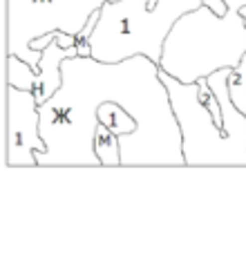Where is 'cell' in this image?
Segmentation results:
<instances>
[{
  "label": "cell",
  "mask_w": 246,
  "mask_h": 255,
  "mask_svg": "<svg viewBox=\"0 0 246 255\" xmlns=\"http://www.w3.org/2000/svg\"><path fill=\"white\" fill-rule=\"evenodd\" d=\"M94 150H97L101 166H123L121 161V145H119V134L112 132L108 126L99 124L97 136H94Z\"/></svg>",
  "instance_id": "9c48e42d"
},
{
  "label": "cell",
  "mask_w": 246,
  "mask_h": 255,
  "mask_svg": "<svg viewBox=\"0 0 246 255\" xmlns=\"http://www.w3.org/2000/svg\"><path fill=\"white\" fill-rule=\"evenodd\" d=\"M240 11H242V16H246V4H244V7H242V9H240Z\"/></svg>",
  "instance_id": "4fadbf2b"
},
{
  "label": "cell",
  "mask_w": 246,
  "mask_h": 255,
  "mask_svg": "<svg viewBox=\"0 0 246 255\" xmlns=\"http://www.w3.org/2000/svg\"><path fill=\"white\" fill-rule=\"evenodd\" d=\"M72 56H81L79 47H76V45L63 47V45L56 43V38L43 49V56H40V61H38L40 72H38V76H36L34 88H31L38 106L47 101V99L63 85V61H65V58H72Z\"/></svg>",
  "instance_id": "52a82bcc"
},
{
  "label": "cell",
  "mask_w": 246,
  "mask_h": 255,
  "mask_svg": "<svg viewBox=\"0 0 246 255\" xmlns=\"http://www.w3.org/2000/svg\"><path fill=\"white\" fill-rule=\"evenodd\" d=\"M229 7H233V9H242L244 4H246V0H224Z\"/></svg>",
  "instance_id": "7c38bea8"
},
{
  "label": "cell",
  "mask_w": 246,
  "mask_h": 255,
  "mask_svg": "<svg viewBox=\"0 0 246 255\" xmlns=\"http://www.w3.org/2000/svg\"><path fill=\"white\" fill-rule=\"evenodd\" d=\"M99 124L108 126L117 134H127L136 130V119L115 101H103L99 106Z\"/></svg>",
  "instance_id": "ba28073f"
},
{
  "label": "cell",
  "mask_w": 246,
  "mask_h": 255,
  "mask_svg": "<svg viewBox=\"0 0 246 255\" xmlns=\"http://www.w3.org/2000/svg\"><path fill=\"white\" fill-rule=\"evenodd\" d=\"M38 72L40 70H36L25 58L7 54V85H13V88H18V90H29L31 92Z\"/></svg>",
  "instance_id": "30bf717a"
},
{
  "label": "cell",
  "mask_w": 246,
  "mask_h": 255,
  "mask_svg": "<svg viewBox=\"0 0 246 255\" xmlns=\"http://www.w3.org/2000/svg\"><path fill=\"white\" fill-rule=\"evenodd\" d=\"M103 101L119 103L136 119L134 132L119 134L123 166H186L181 128L159 63L143 54L115 63L94 56L63 61V85L38 106L47 145L36 152L38 166H101L94 136Z\"/></svg>",
  "instance_id": "6da1fadb"
},
{
  "label": "cell",
  "mask_w": 246,
  "mask_h": 255,
  "mask_svg": "<svg viewBox=\"0 0 246 255\" xmlns=\"http://www.w3.org/2000/svg\"><path fill=\"white\" fill-rule=\"evenodd\" d=\"M181 128L186 166H246V141L229 134L208 79L181 83L159 67Z\"/></svg>",
  "instance_id": "277c9868"
},
{
  "label": "cell",
  "mask_w": 246,
  "mask_h": 255,
  "mask_svg": "<svg viewBox=\"0 0 246 255\" xmlns=\"http://www.w3.org/2000/svg\"><path fill=\"white\" fill-rule=\"evenodd\" d=\"M108 0H4V52L40 70L43 52L31 43L47 34L76 36Z\"/></svg>",
  "instance_id": "5b68a950"
},
{
  "label": "cell",
  "mask_w": 246,
  "mask_h": 255,
  "mask_svg": "<svg viewBox=\"0 0 246 255\" xmlns=\"http://www.w3.org/2000/svg\"><path fill=\"white\" fill-rule=\"evenodd\" d=\"M119 0L99 9V20L92 31V56L99 61H123L143 54L161 61L163 40L184 13L202 7L204 0Z\"/></svg>",
  "instance_id": "3957f363"
},
{
  "label": "cell",
  "mask_w": 246,
  "mask_h": 255,
  "mask_svg": "<svg viewBox=\"0 0 246 255\" xmlns=\"http://www.w3.org/2000/svg\"><path fill=\"white\" fill-rule=\"evenodd\" d=\"M47 145L40 134V112L34 92L7 85V166H38L36 152Z\"/></svg>",
  "instance_id": "8992f818"
},
{
  "label": "cell",
  "mask_w": 246,
  "mask_h": 255,
  "mask_svg": "<svg viewBox=\"0 0 246 255\" xmlns=\"http://www.w3.org/2000/svg\"><path fill=\"white\" fill-rule=\"evenodd\" d=\"M229 90H231V97H233L235 106L242 112H246V52H244L242 61H240V65L231 70Z\"/></svg>",
  "instance_id": "8fae6325"
},
{
  "label": "cell",
  "mask_w": 246,
  "mask_h": 255,
  "mask_svg": "<svg viewBox=\"0 0 246 255\" xmlns=\"http://www.w3.org/2000/svg\"><path fill=\"white\" fill-rule=\"evenodd\" d=\"M246 52V18L229 7L224 16L208 4L184 13L163 40L159 67L181 83L199 79L224 67H238Z\"/></svg>",
  "instance_id": "7a4b0ae2"
},
{
  "label": "cell",
  "mask_w": 246,
  "mask_h": 255,
  "mask_svg": "<svg viewBox=\"0 0 246 255\" xmlns=\"http://www.w3.org/2000/svg\"><path fill=\"white\" fill-rule=\"evenodd\" d=\"M108 2H119V0H108Z\"/></svg>",
  "instance_id": "5bb4252c"
}]
</instances>
